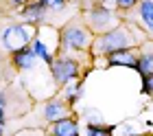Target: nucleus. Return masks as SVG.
<instances>
[{"mask_svg":"<svg viewBox=\"0 0 153 136\" xmlns=\"http://www.w3.org/2000/svg\"><path fill=\"white\" fill-rule=\"evenodd\" d=\"M0 125H4V97H0Z\"/></svg>","mask_w":153,"mask_h":136,"instance_id":"a211bd4d","label":"nucleus"},{"mask_svg":"<svg viewBox=\"0 0 153 136\" xmlns=\"http://www.w3.org/2000/svg\"><path fill=\"white\" fill-rule=\"evenodd\" d=\"M35 53H33V48H22V51L13 53V64H16V68H22V70H31L35 66Z\"/></svg>","mask_w":153,"mask_h":136,"instance_id":"0eeeda50","label":"nucleus"},{"mask_svg":"<svg viewBox=\"0 0 153 136\" xmlns=\"http://www.w3.org/2000/svg\"><path fill=\"white\" fill-rule=\"evenodd\" d=\"M138 73L142 75V79L144 77H151L153 75V53H144L140 59H138Z\"/></svg>","mask_w":153,"mask_h":136,"instance_id":"f8f14e48","label":"nucleus"},{"mask_svg":"<svg viewBox=\"0 0 153 136\" xmlns=\"http://www.w3.org/2000/svg\"><path fill=\"white\" fill-rule=\"evenodd\" d=\"M11 2H13V5H22L24 0H11Z\"/></svg>","mask_w":153,"mask_h":136,"instance_id":"6ab92c4d","label":"nucleus"},{"mask_svg":"<svg viewBox=\"0 0 153 136\" xmlns=\"http://www.w3.org/2000/svg\"><path fill=\"white\" fill-rule=\"evenodd\" d=\"M138 0H116V5L120 7V9H129V7H134Z\"/></svg>","mask_w":153,"mask_h":136,"instance_id":"f3484780","label":"nucleus"},{"mask_svg":"<svg viewBox=\"0 0 153 136\" xmlns=\"http://www.w3.org/2000/svg\"><path fill=\"white\" fill-rule=\"evenodd\" d=\"M51 136H79V125L72 119H59L51 125Z\"/></svg>","mask_w":153,"mask_h":136,"instance_id":"39448f33","label":"nucleus"},{"mask_svg":"<svg viewBox=\"0 0 153 136\" xmlns=\"http://www.w3.org/2000/svg\"><path fill=\"white\" fill-rule=\"evenodd\" d=\"M131 33L127 31V29H114V31H107L101 35L99 44H96V51L99 53H114V51H125L129 44H131Z\"/></svg>","mask_w":153,"mask_h":136,"instance_id":"f03ea898","label":"nucleus"},{"mask_svg":"<svg viewBox=\"0 0 153 136\" xmlns=\"http://www.w3.org/2000/svg\"><path fill=\"white\" fill-rule=\"evenodd\" d=\"M31 48H33V53H35V57H39L42 62H46V64H53V53L48 51V46L42 42L39 38H35L33 40V44H31Z\"/></svg>","mask_w":153,"mask_h":136,"instance_id":"9b49d317","label":"nucleus"},{"mask_svg":"<svg viewBox=\"0 0 153 136\" xmlns=\"http://www.w3.org/2000/svg\"><path fill=\"white\" fill-rule=\"evenodd\" d=\"M64 114H66L64 101H48L44 105V119L48 121V123H55V121L64 119Z\"/></svg>","mask_w":153,"mask_h":136,"instance_id":"1a4fd4ad","label":"nucleus"},{"mask_svg":"<svg viewBox=\"0 0 153 136\" xmlns=\"http://www.w3.org/2000/svg\"><path fill=\"white\" fill-rule=\"evenodd\" d=\"M29 42H33V29L29 24H9L0 33V44L11 53L26 48Z\"/></svg>","mask_w":153,"mask_h":136,"instance_id":"f257e3e1","label":"nucleus"},{"mask_svg":"<svg viewBox=\"0 0 153 136\" xmlns=\"http://www.w3.org/2000/svg\"><path fill=\"white\" fill-rule=\"evenodd\" d=\"M61 42H64L66 48H85L88 42H90V35L83 26L79 24H70L64 29V33H61Z\"/></svg>","mask_w":153,"mask_h":136,"instance_id":"20e7f679","label":"nucleus"},{"mask_svg":"<svg viewBox=\"0 0 153 136\" xmlns=\"http://www.w3.org/2000/svg\"><path fill=\"white\" fill-rule=\"evenodd\" d=\"M51 70H53L55 81H59V83H68V81H72L74 77L79 75V66H76V62H72L70 57L55 59L51 64Z\"/></svg>","mask_w":153,"mask_h":136,"instance_id":"7ed1b4c3","label":"nucleus"},{"mask_svg":"<svg viewBox=\"0 0 153 136\" xmlns=\"http://www.w3.org/2000/svg\"><path fill=\"white\" fill-rule=\"evenodd\" d=\"M88 136H112V132L101 125H88Z\"/></svg>","mask_w":153,"mask_h":136,"instance_id":"2eb2a0df","label":"nucleus"},{"mask_svg":"<svg viewBox=\"0 0 153 136\" xmlns=\"http://www.w3.org/2000/svg\"><path fill=\"white\" fill-rule=\"evenodd\" d=\"M44 9H46V7L37 0V2H33V5L26 7V9L22 11V16H24V20H29V22H39V20L44 18Z\"/></svg>","mask_w":153,"mask_h":136,"instance_id":"9d476101","label":"nucleus"},{"mask_svg":"<svg viewBox=\"0 0 153 136\" xmlns=\"http://www.w3.org/2000/svg\"><path fill=\"white\" fill-rule=\"evenodd\" d=\"M107 62L112 64V66H129V68H138V59L127 51V48H125V51H114V53H109Z\"/></svg>","mask_w":153,"mask_h":136,"instance_id":"6e6552de","label":"nucleus"},{"mask_svg":"<svg viewBox=\"0 0 153 136\" xmlns=\"http://www.w3.org/2000/svg\"><path fill=\"white\" fill-rule=\"evenodd\" d=\"M112 22H114V16L107 9H94L90 13V24H92V29H96V31H105Z\"/></svg>","mask_w":153,"mask_h":136,"instance_id":"423d86ee","label":"nucleus"},{"mask_svg":"<svg viewBox=\"0 0 153 136\" xmlns=\"http://www.w3.org/2000/svg\"><path fill=\"white\" fill-rule=\"evenodd\" d=\"M142 90L147 92V95H153V75H151V77H144V86H142Z\"/></svg>","mask_w":153,"mask_h":136,"instance_id":"dca6fc26","label":"nucleus"},{"mask_svg":"<svg viewBox=\"0 0 153 136\" xmlns=\"http://www.w3.org/2000/svg\"><path fill=\"white\" fill-rule=\"evenodd\" d=\"M42 5L46 7V9H51V11H61L66 7V0H39Z\"/></svg>","mask_w":153,"mask_h":136,"instance_id":"4468645a","label":"nucleus"},{"mask_svg":"<svg viewBox=\"0 0 153 136\" xmlns=\"http://www.w3.org/2000/svg\"><path fill=\"white\" fill-rule=\"evenodd\" d=\"M140 18L147 24L149 31H153V0H142L140 5Z\"/></svg>","mask_w":153,"mask_h":136,"instance_id":"ddd939ff","label":"nucleus"}]
</instances>
